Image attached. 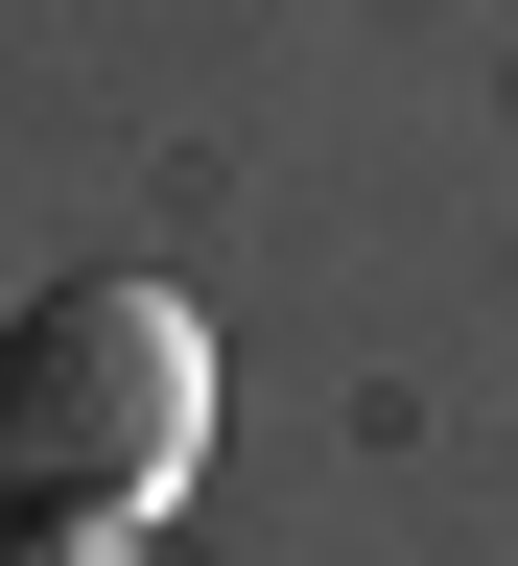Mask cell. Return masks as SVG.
Wrapping results in <instances>:
<instances>
[{
	"instance_id": "6da1fadb",
	"label": "cell",
	"mask_w": 518,
	"mask_h": 566,
	"mask_svg": "<svg viewBox=\"0 0 518 566\" xmlns=\"http://www.w3.org/2000/svg\"><path fill=\"white\" fill-rule=\"evenodd\" d=\"M189 472H212L189 283H47L0 331V543H166Z\"/></svg>"
},
{
	"instance_id": "7a4b0ae2",
	"label": "cell",
	"mask_w": 518,
	"mask_h": 566,
	"mask_svg": "<svg viewBox=\"0 0 518 566\" xmlns=\"http://www.w3.org/2000/svg\"><path fill=\"white\" fill-rule=\"evenodd\" d=\"M0 566H141V543H0Z\"/></svg>"
}]
</instances>
